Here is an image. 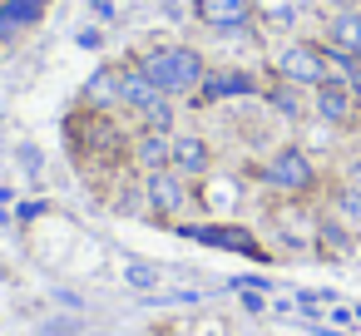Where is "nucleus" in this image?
I'll return each instance as SVG.
<instances>
[{"mask_svg": "<svg viewBox=\"0 0 361 336\" xmlns=\"http://www.w3.org/2000/svg\"><path fill=\"white\" fill-rule=\"evenodd\" d=\"M139 70L159 85V94H169V99H178V94H198V85H203V75H208V65H203V55L193 50V45H159V50H149L144 60H139Z\"/></svg>", "mask_w": 361, "mask_h": 336, "instance_id": "f257e3e1", "label": "nucleus"}, {"mask_svg": "<svg viewBox=\"0 0 361 336\" xmlns=\"http://www.w3.org/2000/svg\"><path fill=\"white\" fill-rule=\"evenodd\" d=\"M262 183H267L272 193L302 198V193H312V188H317V163L307 158V149L282 144V149H277V154L262 163Z\"/></svg>", "mask_w": 361, "mask_h": 336, "instance_id": "f03ea898", "label": "nucleus"}, {"mask_svg": "<svg viewBox=\"0 0 361 336\" xmlns=\"http://www.w3.org/2000/svg\"><path fill=\"white\" fill-rule=\"evenodd\" d=\"M277 80L297 85V89H317L322 80H331V60H326V45L317 40H292L277 50Z\"/></svg>", "mask_w": 361, "mask_h": 336, "instance_id": "7ed1b4c3", "label": "nucleus"}, {"mask_svg": "<svg viewBox=\"0 0 361 336\" xmlns=\"http://www.w3.org/2000/svg\"><path fill=\"white\" fill-rule=\"evenodd\" d=\"M312 114L322 119V124H331V129H351L356 124V114H361V104L351 99V89H346V80H322L317 89H312Z\"/></svg>", "mask_w": 361, "mask_h": 336, "instance_id": "20e7f679", "label": "nucleus"}, {"mask_svg": "<svg viewBox=\"0 0 361 336\" xmlns=\"http://www.w3.org/2000/svg\"><path fill=\"white\" fill-rule=\"evenodd\" d=\"M144 203H149L154 213H164V218L183 213V208H188V183H183V173H173V168L149 173V178H144Z\"/></svg>", "mask_w": 361, "mask_h": 336, "instance_id": "39448f33", "label": "nucleus"}, {"mask_svg": "<svg viewBox=\"0 0 361 336\" xmlns=\"http://www.w3.org/2000/svg\"><path fill=\"white\" fill-rule=\"evenodd\" d=\"M257 94V80L247 70H208L198 85V104H223V99H243Z\"/></svg>", "mask_w": 361, "mask_h": 336, "instance_id": "423d86ee", "label": "nucleus"}, {"mask_svg": "<svg viewBox=\"0 0 361 336\" xmlns=\"http://www.w3.org/2000/svg\"><path fill=\"white\" fill-rule=\"evenodd\" d=\"M198 20L208 30H247L252 20V0H198Z\"/></svg>", "mask_w": 361, "mask_h": 336, "instance_id": "0eeeda50", "label": "nucleus"}, {"mask_svg": "<svg viewBox=\"0 0 361 336\" xmlns=\"http://www.w3.org/2000/svg\"><path fill=\"white\" fill-rule=\"evenodd\" d=\"M169 168L183 173V178H203V173L213 168V149H208V139H198V134H178V139H173V158H169Z\"/></svg>", "mask_w": 361, "mask_h": 336, "instance_id": "6e6552de", "label": "nucleus"}, {"mask_svg": "<svg viewBox=\"0 0 361 336\" xmlns=\"http://www.w3.org/2000/svg\"><path fill=\"white\" fill-rule=\"evenodd\" d=\"M326 45H331V50H346V55L361 50V6H341V11L326 20Z\"/></svg>", "mask_w": 361, "mask_h": 336, "instance_id": "1a4fd4ad", "label": "nucleus"}, {"mask_svg": "<svg viewBox=\"0 0 361 336\" xmlns=\"http://www.w3.org/2000/svg\"><path fill=\"white\" fill-rule=\"evenodd\" d=\"M119 99H124L129 109H139V114H144V109H154V104H159V99H169V94H159V85L134 65V70H124V75H119Z\"/></svg>", "mask_w": 361, "mask_h": 336, "instance_id": "9d476101", "label": "nucleus"}, {"mask_svg": "<svg viewBox=\"0 0 361 336\" xmlns=\"http://www.w3.org/2000/svg\"><path fill=\"white\" fill-rule=\"evenodd\" d=\"M134 158H139V168H144V173H159V168H169V158H173V139H169V134L144 129V134H139V144H134Z\"/></svg>", "mask_w": 361, "mask_h": 336, "instance_id": "9b49d317", "label": "nucleus"}, {"mask_svg": "<svg viewBox=\"0 0 361 336\" xmlns=\"http://www.w3.org/2000/svg\"><path fill=\"white\" fill-rule=\"evenodd\" d=\"M45 11V0H0V40H11L16 30L35 25Z\"/></svg>", "mask_w": 361, "mask_h": 336, "instance_id": "f8f14e48", "label": "nucleus"}, {"mask_svg": "<svg viewBox=\"0 0 361 336\" xmlns=\"http://www.w3.org/2000/svg\"><path fill=\"white\" fill-rule=\"evenodd\" d=\"M331 218H341L351 232H361V183H336L331 188Z\"/></svg>", "mask_w": 361, "mask_h": 336, "instance_id": "ddd939ff", "label": "nucleus"}, {"mask_svg": "<svg viewBox=\"0 0 361 336\" xmlns=\"http://www.w3.org/2000/svg\"><path fill=\"white\" fill-rule=\"evenodd\" d=\"M317 247H322V252H331V257H341V252H351V247H356V232H351L341 218H331V213H326V218L317 223Z\"/></svg>", "mask_w": 361, "mask_h": 336, "instance_id": "4468645a", "label": "nucleus"}, {"mask_svg": "<svg viewBox=\"0 0 361 336\" xmlns=\"http://www.w3.org/2000/svg\"><path fill=\"white\" fill-rule=\"evenodd\" d=\"M267 104L282 114V119H302V99H297V85H287V80H277L272 89H267Z\"/></svg>", "mask_w": 361, "mask_h": 336, "instance_id": "2eb2a0df", "label": "nucleus"}, {"mask_svg": "<svg viewBox=\"0 0 361 336\" xmlns=\"http://www.w3.org/2000/svg\"><path fill=\"white\" fill-rule=\"evenodd\" d=\"M144 129H154V134H169V129H173V104H169V99H159L154 109H144Z\"/></svg>", "mask_w": 361, "mask_h": 336, "instance_id": "dca6fc26", "label": "nucleus"}, {"mask_svg": "<svg viewBox=\"0 0 361 336\" xmlns=\"http://www.w3.org/2000/svg\"><path fill=\"white\" fill-rule=\"evenodd\" d=\"M90 94H94V99H119V75H94Z\"/></svg>", "mask_w": 361, "mask_h": 336, "instance_id": "f3484780", "label": "nucleus"}, {"mask_svg": "<svg viewBox=\"0 0 361 336\" xmlns=\"http://www.w3.org/2000/svg\"><path fill=\"white\" fill-rule=\"evenodd\" d=\"M129 282H134V287H154V282H159V277H154V272H149V267H129Z\"/></svg>", "mask_w": 361, "mask_h": 336, "instance_id": "a211bd4d", "label": "nucleus"}, {"mask_svg": "<svg viewBox=\"0 0 361 336\" xmlns=\"http://www.w3.org/2000/svg\"><path fill=\"white\" fill-rule=\"evenodd\" d=\"M346 183H361V158L351 163V173H346Z\"/></svg>", "mask_w": 361, "mask_h": 336, "instance_id": "6ab92c4d", "label": "nucleus"}, {"mask_svg": "<svg viewBox=\"0 0 361 336\" xmlns=\"http://www.w3.org/2000/svg\"><path fill=\"white\" fill-rule=\"evenodd\" d=\"M356 65H361V50H356Z\"/></svg>", "mask_w": 361, "mask_h": 336, "instance_id": "aec40b11", "label": "nucleus"}, {"mask_svg": "<svg viewBox=\"0 0 361 336\" xmlns=\"http://www.w3.org/2000/svg\"><path fill=\"white\" fill-rule=\"evenodd\" d=\"M356 129H361V114H356Z\"/></svg>", "mask_w": 361, "mask_h": 336, "instance_id": "412c9836", "label": "nucleus"}]
</instances>
